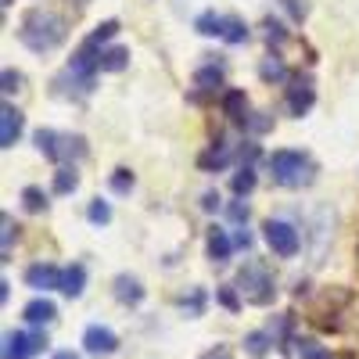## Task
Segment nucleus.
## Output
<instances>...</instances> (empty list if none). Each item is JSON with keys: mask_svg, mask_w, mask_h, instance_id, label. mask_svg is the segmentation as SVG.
I'll list each match as a JSON object with an SVG mask.
<instances>
[{"mask_svg": "<svg viewBox=\"0 0 359 359\" xmlns=\"http://www.w3.org/2000/svg\"><path fill=\"white\" fill-rule=\"evenodd\" d=\"M69 36V25L57 11L47 8H29L22 25H18V40L33 50V54H50L54 47H62Z\"/></svg>", "mask_w": 359, "mask_h": 359, "instance_id": "obj_1", "label": "nucleus"}, {"mask_svg": "<svg viewBox=\"0 0 359 359\" xmlns=\"http://www.w3.org/2000/svg\"><path fill=\"white\" fill-rule=\"evenodd\" d=\"M237 291H241V298L248 306H269L277 294V284H273V273L262 266V262H245L241 269H237Z\"/></svg>", "mask_w": 359, "mask_h": 359, "instance_id": "obj_2", "label": "nucleus"}, {"mask_svg": "<svg viewBox=\"0 0 359 359\" xmlns=\"http://www.w3.org/2000/svg\"><path fill=\"white\" fill-rule=\"evenodd\" d=\"M269 176L280 187H306L313 184V162L302 151H273L269 155Z\"/></svg>", "mask_w": 359, "mask_h": 359, "instance_id": "obj_3", "label": "nucleus"}, {"mask_svg": "<svg viewBox=\"0 0 359 359\" xmlns=\"http://www.w3.org/2000/svg\"><path fill=\"white\" fill-rule=\"evenodd\" d=\"M36 147L50 162H79L86 155V140L72 133H54V130H36Z\"/></svg>", "mask_w": 359, "mask_h": 359, "instance_id": "obj_4", "label": "nucleus"}, {"mask_svg": "<svg viewBox=\"0 0 359 359\" xmlns=\"http://www.w3.org/2000/svg\"><path fill=\"white\" fill-rule=\"evenodd\" d=\"M262 230H266V245H269V252L280 255V259H294L298 248H302V237H298V230H294L291 223H284V219H269Z\"/></svg>", "mask_w": 359, "mask_h": 359, "instance_id": "obj_5", "label": "nucleus"}, {"mask_svg": "<svg viewBox=\"0 0 359 359\" xmlns=\"http://www.w3.org/2000/svg\"><path fill=\"white\" fill-rule=\"evenodd\" d=\"M43 345H47L43 334L11 331V334H4V359H33L36 352H43Z\"/></svg>", "mask_w": 359, "mask_h": 359, "instance_id": "obj_6", "label": "nucleus"}, {"mask_svg": "<svg viewBox=\"0 0 359 359\" xmlns=\"http://www.w3.org/2000/svg\"><path fill=\"white\" fill-rule=\"evenodd\" d=\"M316 101V90H313V79L309 76H294L291 86H287V108L291 115H306Z\"/></svg>", "mask_w": 359, "mask_h": 359, "instance_id": "obj_7", "label": "nucleus"}, {"mask_svg": "<svg viewBox=\"0 0 359 359\" xmlns=\"http://www.w3.org/2000/svg\"><path fill=\"white\" fill-rule=\"evenodd\" d=\"M83 345H86L90 355H111V352L118 348V338H115V331H108V327L90 323L86 334H83Z\"/></svg>", "mask_w": 359, "mask_h": 359, "instance_id": "obj_8", "label": "nucleus"}, {"mask_svg": "<svg viewBox=\"0 0 359 359\" xmlns=\"http://www.w3.org/2000/svg\"><path fill=\"white\" fill-rule=\"evenodd\" d=\"M25 284L36 287V291H47V287H62V269L50 266V262H36L25 269Z\"/></svg>", "mask_w": 359, "mask_h": 359, "instance_id": "obj_9", "label": "nucleus"}, {"mask_svg": "<svg viewBox=\"0 0 359 359\" xmlns=\"http://www.w3.org/2000/svg\"><path fill=\"white\" fill-rule=\"evenodd\" d=\"M22 111L15 104H4L0 108V147H15V140L22 137Z\"/></svg>", "mask_w": 359, "mask_h": 359, "instance_id": "obj_10", "label": "nucleus"}, {"mask_svg": "<svg viewBox=\"0 0 359 359\" xmlns=\"http://www.w3.org/2000/svg\"><path fill=\"white\" fill-rule=\"evenodd\" d=\"M223 115L230 118V123L237 126H248V97H245V90H226L223 94Z\"/></svg>", "mask_w": 359, "mask_h": 359, "instance_id": "obj_11", "label": "nucleus"}, {"mask_svg": "<svg viewBox=\"0 0 359 359\" xmlns=\"http://www.w3.org/2000/svg\"><path fill=\"white\" fill-rule=\"evenodd\" d=\"M115 298H118L123 306H140V302H144V287H140V280L130 277V273L115 277Z\"/></svg>", "mask_w": 359, "mask_h": 359, "instance_id": "obj_12", "label": "nucleus"}, {"mask_svg": "<svg viewBox=\"0 0 359 359\" xmlns=\"http://www.w3.org/2000/svg\"><path fill=\"white\" fill-rule=\"evenodd\" d=\"M194 86H198V101L205 97V94H216V90L223 86V69L219 65H205V69H198L194 72Z\"/></svg>", "mask_w": 359, "mask_h": 359, "instance_id": "obj_13", "label": "nucleus"}, {"mask_svg": "<svg viewBox=\"0 0 359 359\" xmlns=\"http://www.w3.org/2000/svg\"><path fill=\"white\" fill-rule=\"evenodd\" d=\"M22 313H25V320L33 323V327H47V323L57 316V309H54L50 298H33V302H29Z\"/></svg>", "mask_w": 359, "mask_h": 359, "instance_id": "obj_14", "label": "nucleus"}, {"mask_svg": "<svg viewBox=\"0 0 359 359\" xmlns=\"http://www.w3.org/2000/svg\"><path fill=\"white\" fill-rule=\"evenodd\" d=\"M226 162H230V144H226L223 137H219V140H216V144L208 147V151H205L201 158H198V165H201L205 172H212V169H223Z\"/></svg>", "mask_w": 359, "mask_h": 359, "instance_id": "obj_15", "label": "nucleus"}, {"mask_svg": "<svg viewBox=\"0 0 359 359\" xmlns=\"http://www.w3.org/2000/svg\"><path fill=\"white\" fill-rule=\"evenodd\" d=\"M230 237H226V230H219V226H212L208 230V259L212 262H226L230 259Z\"/></svg>", "mask_w": 359, "mask_h": 359, "instance_id": "obj_16", "label": "nucleus"}, {"mask_svg": "<svg viewBox=\"0 0 359 359\" xmlns=\"http://www.w3.org/2000/svg\"><path fill=\"white\" fill-rule=\"evenodd\" d=\"M83 287H86V269H83L79 262L69 266V269H62V291H65L69 298H79Z\"/></svg>", "mask_w": 359, "mask_h": 359, "instance_id": "obj_17", "label": "nucleus"}, {"mask_svg": "<svg viewBox=\"0 0 359 359\" xmlns=\"http://www.w3.org/2000/svg\"><path fill=\"white\" fill-rule=\"evenodd\" d=\"M130 65V50L126 47H108L101 50V72H123Z\"/></svg>", "mask_w": 359, "mask_h": 359, "instance_id": "obj_18", "label": "nucleus"}, {"mask_svg": "<svg viewBox=\"0 0 359 359\" xmlns=\"http://www.w3.org/2000/svg\"><path fill=\"white\" fill-rule=\"evenodd\" d=\"M194 29L201 36H223V29H226V18H219L216 11H205L194 18Z\"/></svg>", "mask_w": 359, "mask_h": 359, "instance_id": "obj_19", "label": "nucleus"}, {"mask_svg": "<svg viewBox=\"0 0 359 359\" xmlns=\"http://www.w3.org/2000/svg\"><path fill=\"white\" fill-rule=\"evenodd\" d=\"M259 76H262L266 83H280V79H287V65L280 62L277 54H269V57H262V65H259Z\"/></svg>", "mask_w": 359, "mask_h": 359, "instance_id": "obj_20", "label": "nucleus"}, {"mask_svg": "<svg viewBox=\"0 0 359 359\" xmlns=\"http://www.w3.org/2000/svg\"><path fill=\"white\" fill-rule=\"evenodd\" d=\"M79 187V172H76V165H62L54 172V191L57 194H72Z\"/></svg>", "mask_w": 359, "mask_h": 359, "instance_id": "obj_21", "label": "nucleus"}, {"mask_svg": "<svg viewBox=\"0 0 359 359\" xmlns=\"http://www.w3.org/2000/svg\"><path fill=\"white\" fill-rule=\"evenodd\" d=\"M230 187H233L237 198L252 194V187H255V169H252V165H241V169H237V176L230 180Z\"/></svg>", "mask_w": 359, "mask_h": 359, "instance_id": "obj_22", "label": "nucleus"}, {"mask_svg": "<svg viewBox=\"0 0 359 359\" xmlns=\"http://www.w3.org/2000/svg\"><path fill=\"white\" fill-rule=\"evenodd\" d=\"M86 219L94 223V226H104V223H111V208H108V201H101V198H94V201H90V208H86Z\"/></svg>", "mask_w": 359, "mask_h": 359, "instance_id": "obj_23", "label": "nucleus"}, {"mask_svg": "<svg viewBox=\"0 0 359 359\" xmlns=\"http://www.w3.org/2000/svg\"><path fill=\"white\" fill-rule=\"evenodd\" d=\"M223 40H226V43H245V40H248V25H245L241 18H226Z\"/></svg>", "mask_w": 359, "mask_h": 359, "instance_id": "obj_24", "label": "nucleus"}, {"mask_svg": "<svg viewBox=\"0 0 359 359\" xmlns=\"http://www.w3.org/2000/svg\"><path fill=\"white\" fill-rule=\"evenodd\" d=\"M22 205L29 208V212H43V208H47V194L40 187H25L22 191Z\"/></svg>", "mask_w": 359, "mask_h": 359, "instance_id": "obj_25", "label": "nucleus"}, {"mask_svg": "<svg viewBox=\"0 0 359 359\" xmlns=\"http://www.w3.org/2000/svg\"><path fill=\"white\" fill-rule=\"evenodd\" d=\"M0 226H4V233H0V252H4V259H8V255H11V241H15L18 226L11 223V216H8V212L0 216Z\"/></svg>", "mask_w": 359, "mask_h": 359, "instance_id": "obj_26", "label": "nucleus"}, {"mask_svg": "<svg viewBox=\"0 0 359 359\" xmlns=\"http://www.w3.org/2000/svg\"><path fill=\"white\" fill-rule=\"evenodd\" d=\"M130 187H133V172L130 169H115L111 172V191L115 194H130Z\"/></svg>", "mask_w": 359, "mask_h": 359, "instance_id": "obj_27", "label": "nucleus"}, {"mask_svg": "<svg viewBox=\"0 0 359 359\" xmlns=\"http://www.w3.org/2000/svg\"><path fill=\"white\" fill-rule=\"evenodd\" d=\"M118 33V22H101L97 29H94V33H90V43H94V47H101L104 40H111Z\"/></svg>", "mask_w": 359, "mask_h": 359, "instance_id": "obj_28", "label": "nucleus"}, {"mask_svg": "<svg viewBox=\"0 0 359 359\" xmlns=\"http://www.w3.org/2000/svg\"><path fill=\"white\" fill-rule=\"evenodd\" d=\"M245 348H248L252 355H266V348H269V334H262V331L248 334V338H245Z\"/></svg>", "mask_w": 359, "mask_h": 359, "instance_id": "obj_29", "label": "nucleus"}, {"mask_svg": "<svg viewBox=\"0 0 359 359\" xmlns=\"http://www.w3.org/2000/svg\"><path fill=\"white\" fill-rule=\"evenodd\" d=\"M219 302H223L230 313L241 309V298H237V291H233V287H219Z\"/></svg>", "mask_w": 359, "mask_h": 359, "instance_id": "obj_30", "label": "nucleus"}, {"mask_svg": "<svg viewBox=\"0 0 359 359\" xmlns=\"http://www.w3.org/2000/svg\"><path fill=\"white\" fill-rule=\"evenodd\" d=\"M284 8L291 11L294 22H302V18H306V0H284Z\"/></svg>", "mask_w": 359, "mask_h": 359, "instance_id": "obj_31", "label": "nucleus"}, {"mask_svg": "<svg viewBox=\"0 0 359 359\" xmlns=\"http://www.w3.org/2000/svg\"><path fill=\"white\" fill-rule=\"evenodd\" d=\"M226 212H230V219H233V223H245V219H248V205H241V201H233V205L226 208Z\"/></svg>", "mask_w": 359, "mask_h": 359, "instance_id": "obj_32", "label": "nucleus"}, {"mask_svg": "<svg viewBox=\"0 0 359 359\" xmlns=\"http://www.w3.org/2000/svg\"><path fill=\"white\" fill-rule=\"evenodd\" d=\"M18 83H22V76H18V72H11V69H4V94H15Z\"/></svg>", "mask_w": 359, "mask_h": 359, "instance_id": "obj_33", "label": "nucleus"}, {"mask_svg": "<svg viewBox=\"0 0 359 359\" xmlns=\"http://www.w3.org/2000/svg\"><path fill=\"white\" fill-rule=\"evenodd\" d=\"M266 40H269V43H273V40L280 43V40H284V29H280L277 22H266Z\"/></svg>", "mask_w": 359, "mask_h": 359, "instance_id": "obj_34", "label": "nucleus"}, {"mask_svg": "<svg viewBox=\"0 0 359 359\" xmlns=\"http://www.w3.org/2000/svg\"><path fill=\"white\" fill-rule=\"evenodd\" d=\"M201 208H205V212H216V208H219V194H216V191H208V194L201 198Z\"/></svg>", "mask_w": 359, "mask_h": 359, "instance_id": "obj_35", "label": "nucleus"}, {"mask_svg": "<svg viewBox=\"0 0 359 359\" xmlns=\"http://www.w3.org/2000/svg\"><path fill=\"white\" fill-rule=\"evenodd\" d=\"M248 126H252L255 133H262V130H269V118H266V111H259V118H248Z\"/></svg>", "mask_w": 359, "mask_h": 359, "instance_id": "obj_36", "label": "nucleus"}, {"mask_svg": "<svg viewBox=\"0 0 359 359\" xmlns=\"http://www.w3.org/2000/svg\"><path fill=\"white\" fill-rule=\"evenodd\" d=\"M233 245H237V248H248V245H252V237H248V230H237V237H233Z\"/></svg>", "mask_w": 359, "mask_h": 359, "instance_id": "obj_37", "label": "nucleus"}, {"mask_svg": "<svg viewBox=\"0 0 359 359\" xmlns=\"http://www.w3.org/2000/svg\"><path fill=\"white\" fill-rule=\"evenodd\" d=\"M54 359H79V352H54Z\"/></svg>", "mask_w": 359, "mask_h": 359, "instance_id": "obj_38", "label": "nucleus"}, {"mask_svg": "<svg viewBox=\"0 0 359 359\" xmlns=\"http://www.w3.org/2000/svg\"><path fill=\"white\" fill-rule=\"evenodd\" d=\"M208 359H216V355H208ZM219 359H226V355H219Z\"/></svg>", "mask_w": 359, "mask_h": 359, "instance_id": "obj_39", "label": "nucleus"}, {"mask_svg": "<svg viewBox=\"0 0 359 359\" xmlns=\"http://www.w3.org/2000/svg\"><path fill=\"white\" fill-rule=\"evenodd\" d=\"M76 4H86V0H76Z\"/></svg>", "mask_w": 359, "mask_h": 359, "instance_id": "obj_40", "label": "nucleus"}]
</instances>
